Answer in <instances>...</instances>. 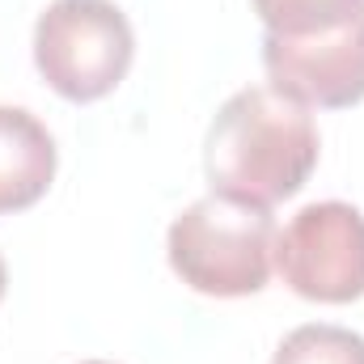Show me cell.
<instances>
[{"mask_svg": "<svg viewBox=\"0 0 364 364\" xmlns=\"http://www.w3.org/2000/svg\"><path fill=\"white\" fill-rule=\"evenodd\" d=\"M318 166L314 114L272 85L237 90L212 119L203 140V174L212 195L267 208L292 199Z\"/></svg>", "mask_w": 364, "mask_h": 364, "instance_id": "cell-1", "label": "cell"}, {"mask_svg": "<svg viewBox=\"0 0 364 364\" xmlns=\"http://www.w3.org/2000/svg\"><path fill=\"white\" fill-rule=\"evenodd\" d=\"M166 255L174 275L203 296H255L275 267V220L267 208L203 195L174 216Z\"/></svg>", "mask_w": 364, "mask_h": 364, "instance_id": "cell-2", "label": "cell"}, {"mask_svg": "<svg viewBox=\"0 0 364 364\" xmlns=\"http://www.w3.org/2000/svg\"><path fill=\"white\" fill-rule=\"evenodd\" d=\"M136 34L114 0H51L34 21V68L68 102H97L123 85Z\"/></svg>", "mask_w": 364, "mask_h": 364, "instance_id": "cell-3", "label": "cell"}, {"mask_svg": "<svg viewBox=\"0 0 364 364\" xmlns=\"http://www.w3.org/2000/svg\"><path fill=\"white\" fill-rule=\"evenodd\" d=\"M279 279L318 305H348L364 296V212L343 199L305 203L284 233H275Z\"/></svg>", "mask_w": 364, "mask_h": 364, "instance_id": "cell-4", "label": "cell"}, {"mask_svg": "<svg viewBox=\"0 0 364 364\" xmlns=\"http://www.w3.org/2000/svg\"><path fill=\"white\" fill-rule=\"evenodd\" d=\"M263 68L272 90L301 102L305 110H343L364 102V9L331 34H263Z\"/></svg>", "mask_w": 364, "mask_h": 364, "instance_id": "cell-5", "label": "cell"}, {"mask_svg": "<svg viewBox=\"0 0 364 364\" xmlns=\"http://www.w3.org/2000/svg\"><path fill=\"white\" fill-rule=\"evenodd\" d=\"M55 178V140L21 106H0V216L34 208Z\"/></svg>", "mask_w": 364, "mask_h": 364, "instance_id": "cell-6", "label": "cell"}, {"mask_svg": "<svg viewBox=\"0 0 364 364\" xmlns=\"http://www.w3.org/2000/svg\"><path fill=\"white\" fill-rule=\"evenodd\" d=\"M267 34L279 38H314L348 26L364 9V0H250Z\"/></svg>", "mask_w": 364, "mask_h": 364, "instance_id": "cell-7", "label": "cell"}, {"mask_svg": "<svg viewBox=\"0 0 364 364\" xmlns=\"http://www.w3.org/2000/svg\"><path fill=\"white\" fill-rule=\"evenodd\" d=\"M272 364H364V335L335 322H305L279 339Z\"/></svg>", "mask_w": 364, "mask_h": 364, "instance_id": "cell-8", "label": "cell"}, {"mask_svg": "<svg viewBox=\"0 0 364 364\" xmlns=\"http://www.w3.org/2000/svg\"><path fill=\"white\" fill-rule=\"evenodd\" d=\"M4 284H9V272H4V259H0V301H4Z\"/></svg>", "mask_w": 364, "mask_h": 364, "instance_id": "cell-9", "label": "cell"}, {"mask_svg": "<svg viewBox=\"0 0 364 364\" xmlns=\"http://www.w3.org/2000/svg\"><path fill=\"white\" fill-rule=\"evenodd\" d=\"M85 364H110V360H85Z\"/></svg>", "mask_w": 364, "mask_h": 364, "instance_id": "cell-10", "label": "cell"}]
</instances>
